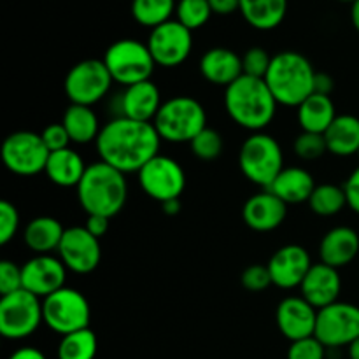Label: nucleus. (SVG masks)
Returning a JSON list of instances; mask_svg holds the SVG:
<instances>
[{
  "label": "nucleus",
  "instance_id": "22",
  "mask_svg": "<svg viewBox=\"0 0 359 359\" xmlns=\"http://www.w3.org/2000/svg\"><path fill=\"white\" fill-rule=\"evenodd\" d=\"M200 74L207 83L214 86L228 88L231 83L244 76L242 56L228 48H212L200 58Z\"/></svg>",
  "mask_w": 359,
  "mask_h": 359
},
{
  "label": "nucleus",
  "instance_id": "50",
  "mask_svg": "<svg viewBox=\"0 0 359 359\" xmlns=\"http://www.w3.org/2000/svg\"><path fill=\"white\" fill-rule=\"evenodd\" d=\"M349 359H359V339L349 346Z\"/></svg>",
  "mask_w": 359,
  "mask_h": 359
},
{
  "label": "nucleus",
  "instance_id": "47",
  "mask_svg": "<svg viewBox=\"0 0 359 359\" xmlns=\"http://www.w3.org/2000/svg\"><path fill=\"white\" fill-rule=\"evenodd\" d=\"M9 359H48L42 351H39L37 347H20L18 351H14L11 354Z\"/></svg>",
  "mask_w": 359,
  "mask_h": 359
},
{
  "label": "nucleus",
  "instance_id": "38",
  "mask_svg": "<svg viewBox=\"0 0 359 359\" xmlns=\"http://www.w3.org/2000/svg\"><path fill=\"white\" fill-rule=\"evenodd\" d=\"M20 212L16 205L7 200L0 202V244L6 245L16 237L20 230Z\"/></svg>",
  "mask_w": 359,
  "mask_h": 359
},
{
  "label": "nucleus",
  "instance_id": "12",
  "mask_svg": "<svg viewBox=\"0 0 359 359\" xmlns=\"http://www.w3.org/2000/svg\"><path fill=\"white\" fill-rule=\"evenodd\" d=\"M316 339L326 349L349 347L359 339V307L347 302H335L318 312Z\"/></svg>",
  "mask_w": 359,
  "mask_h": 359
},
{
  "label": "nucleus",
  "instance_id": "8",
  "mask_svg": "<svg viewBox=\"0 0 359 359\" xmlns=\"http://www.w3.org/2000/svg\"><path fill=\"white\" fill-rule=\"evenodd\" d=\"M42 318L51 332L65 337L90 328L91 309L86 297L74 287H62L42 300Z\"/></svg>",
  "mask_w": 359,
  "mask_h": 359
},
{
  "label": "nucleus",
  "instance_id": "49",
  "mask_svg": "<svg viewBox=\"0 0 359 359\" xmlns=\"http://www.w3.org/2000/svg\"><path fill=\"white\" fill-rule=\"evenodd\" d=\"M351 21H353V27L359 32V0L351 6Z\"/></svg>",
  "mask_w": 359,
  "mask_h": 359
},
{
  "label": "nucleus",
  "instance_id": "9",
  "mask_svg": "<svg viewBox=\"0 0 359 359\" xmlns=\"http://www.w3.org/2000/svg\"><path fill=\"white\" fill-rule=\"evenodd\" d=\"M42 318V300L27 290L0 297V335L7 340H23L39 330Z\"/></svg>",
  "mask_w": 359,
  "mask_h": 359
},
{
  "label": "nucleus",
  "instance_id": "5",
  "mask_svg": "<svg viewBox=\"0 0 359 359\" xmlns=\"http://www.w3.org/2000/svg\"><path fill=\"white\" fill-rule=\"evenodd\" d=\"M153 125L165 142L189 144L207 128V112L196 98L177 95L163 102Z\"/></svg>",
  "mask_w": 359,
  "mask_h": 359
},
{
  "label": "nucleus",
  "instance_id": "4",
  "mask_svg": "<svg viewBox=\"0 0 359 359\" xmlns=\"http://www.w3.org/2000/svg\"><path fill=\"white\" fill-rule=\"evenodd\" d=\"M316 70L309 58L297 51H280L272 56L265 81L277 104L298 107L314 93Z\"/></svg>",
  "mask_w": 359,
  "mask_h": 359
},
{
  "label": "nucleus",
  "instance_id": "52",
  "mask_svg": "<svg viewBox=\"0 0 359 359\" xmlns=\"http://www.w3.org/2000/svg\"><path fill=\"white\" fill-rule=\"evenodd\" d=\"M356 156H358V158H359V151H358V154H356Z\"/></svg>",
  "mask_w": 359,
  "mask_h": 359
},
{
  "label": "nucleus",
  "instance_id": "30",
  "mask_svg": "<svg viewBox=\"0 0 359 359\" xmlns=\"http://www.w3.org/2000/svg\"><path fill=\"white\" fill-rule=\"evenodd\" d=\"M62 123L74 144L97 142L98 133L102 130L97 112L88 105L70 104L63 114Z\"/></svg>",
  "mask_w": 359,
  "mask_h": 359
},
{
  "label": "nucleus",
  "instance_id": "51",
  "mask_svg": "<svg viewBox=\"0 0 359 359\" xmlns=\"http://www.w3.org/2000/svg\"><path fill=\"white\" fill-rule=\"evenodd\" d=\"M339 2H344V4H351V6H353V4L356 2V0H339Z\"/></svg>",
  "mask_w": 359,
  "mask_h": 359
},
{
  "label": "nucleus",
  "instance_id": "40",
  "mask_svg": "<svg viewBox=\"0 0 359 359\" xmlns=\"http://www.w3.org/2000/svg\"><path fill=\"white\" fill-rule=\"evenodd\" d=\"M241 283L244 290L251 291V293H262L266 287L272 286V277H270L269 266L259 265V263L248 266L242 272Z\"/></svg>",
  "mask_w": 359,
  "mask_h": 359
},
{
  "label": "nucleus",
  "instance_id": "19",
  "mask_svg": "<svg viewBox=\"0 0 359 359\" xmlns=\"http://www.w3.org/2000/svg\"><path fill=\"white\" fill-rule=\"evenodd\" d=\"M161 93L160 88L153 81H144V83L126 86L118 95V111L116 118H128L133 121L153 123L156 114L160 112Z\"/></svg>",
  "mask_w": 359,
  "mask_h": 359
},
{
  "label": "nucleus",
  "instance_id": "11",
  "mask_svg": "<svg viewBox=\"0 0 359 359\" xmlns=\"http://www.w3.org/2000/svg\"><path fill=\"white\" fill-rule=\"evenodd\" d=\"M0 156L7 170L21 177H32L46 170L49 151L41 133L20 130L6 137Z\"/></svg>",
  "mask_w": 359,
  "mask_h": 359
},
{
  "label": "nucleus",
  "instance_id": "44",
  "mask_svg": "<svg viewBox=\"0 0 359 359\" xmlns=\"http://www.w3.org/2000/svg\"><path fill=\"white\" fill-rule=\"evenodd\" d=\"M88 231H90L93 237H97L100 241L104 235H107L109 228H111V217H105V216H88L86 224H84Z\"/></svg>",
  "mask_w": 359,
  "mask_h": 359
},
{
  "label": "nucleus",
  "instance_id": "46",
  "mask_svg": "<svg viewBox=\"0 0 359 359\" xmlns=\"http://www.w3.org/2000/svg\"><path fill=\"white\" fill-rule=\"evenodd\" d=\"M333 91V79L330 74L326 72H316L314 79V93L321 95H332Z\"/></svg>",
  "mask_w": 359,
  "mask_h": 359
},
{
  "label": "nucleus",
  "instance_id": "16",
  "mask_svg": "<svg viewBox=\"0 0 359 359\" xmlns=\"http://www.w3.org/2000/svg\"><path fill=\"white\" fill-rule=\"evenodd\" d=\"M21 269H23V290L41 300L65 287L69 270L56 256L35 255L25 265H21Z\"/></svg>",
  "mask_w": 359,
  "mask_h": 359
},
{
  "label": "nucleus",
  "instance_id": "1",
  "mask_svg": "<svg viewBox=\"0 0 359 359\" xmlns=\"http://www.w3.org/2000/svg\"><path fill=\"white\" fill-rule=\"evenodd\" d=\"M95 144L104 163L123 174H139L147 161L160 154L161 139L153 123L114 118L102 126Z\"/></svg>",
  "mask_w": 359,
  "mask_h": 359
},
{
  "label": "nucleus",
  "instance_id": "41",
  "mask_svg": "<svg viewBox=\"0 0 359 359\" xmlns=\"http://www.w3.org/2000/svg\"><path fill=\"white\" fill-rule=\"evenodd\" d=\"M287 359H326V347L316 337L291 342Z\"/></svg>",
  "mask_w": 359,
  "mask_h": 359
},
{
  "label": "nucleus",
  "instance_id": "21",
  "mask_svg": "<svg viewBox=\"0 0 359 359\" xmlns=\"http://www.w3.org/2000/svg\"><path fill=\"white\" fill-rule=\"evenodd\" d=\"M286 216L287 205L269 189L252 195L242 209L244 223L251 230L259 231V233L273 231L276 228H279L286 219Z\"/></svg>",
  "mask_w": 359,
  "mask_h": 359
},
{
  "label": "nucleus",
  "instance_id": "23",
  "mask_svg": "<svg viewBox=\"0 0 359 359\" xmlns=\"http://www.w3.org/2000/svg\"><path fill=\"white\" fill-rule=\"evenodd\" d=\"M358 252L359 235L356 230L349 226L332 228L319 244V258H321V262L337 270L353 263Z\"/></svg>",
  "mask_w": 359,
  "mask_h": 359
},
{
  "label": "nucleus",
  "instance_id": "39",
  "mask_svg": "<svg viewBox=\"0 0 359 359\" xmlns=\"http://www.w3.org/2000/svg\"><path fill=\"white\" fill-rule=\"evenodd\" d=\"M23 290V269L11 259L0 262V297Z\"/></svg>",
  "mask_w": 359,
  "mask_h": 359
},
{
  "label": "nucleus",
  "instance_id": "6",
  "mask_svg": "<svg viewBox=\"0 0 359 359\" xmlns=\"http://www.w3.org/2000/svg\"><path fill=\"white\" fill-rule=\"evenodd\" d=\"M238 167L248 181L269 189L277 175L284 170L283 147L269 133H251L241 147Z\"/></svg>",
  "mask_w": 359,
  "mask_h": 359
},
{
  "label": "nucleus",
  "instance_id": "24",
  "mask_svg": "<svg viewBox=\"0 0 359 359\" xmlns=\"http://www.w3.org/2000/svg\"><path fill=\"white\" fill-rule=\"evenodd\" d=\"M316 186L318 184L309 170L300 167H284V170L270 184L269 191L290 205V203L309 202Z\"/></svg>",
  "mask_w": 359,
  "mask_h": 359
},
{
  "label": "nucleus",
  "instance_id": "45",
  "mask_svg": "<svg viewBox=\"0 0 359 359\" xmlns=\"http://www.w3.org/2000/svg\"><path fill=\"white\" fill-rule=\"evenodd\" d=\"M210 9L219 16H230V14L241 11V0H209Z\"/></svg>",
  "mask_w": 359,
  "mask_h": 359
},
{
  "label": "nucleus",
  "instance_id": "14",
  "mask_svg": "<svg viewBox=\"0 0 359 359\" xmlns=\"http://www.w3.org/2000/svg\"><path fill=\"white\" fill-rule=\"evenodd\" d=\"M146 44L156 65L174 69L182 65L191 55L193 32L177 20H170L153 28Z\"/></svg>",
  "mask_w": 359,
  "mask_h": 359
},
{
  "label": "nucleus",
  "instance_id": "2",
  "mask_svg": "<svg viewBox=\"0 0 359 359\" xmlns=\"http://www.w3.org/2000/svg\"><path fill=\"white\" fill-rule=\"evenodd\" d=\"M277 100L265 79L241 76L224 88V109L235 125L249 132H263L276 118Z\"/></svg>",
  "mask_w": 359,
  "mask_h": 359
},
{
  "label": "nucleus",
  "instance_id": "17",
  "mask_svg": "<svg viewBox=\"0 0 359 359\" xmlns=\"http://www.w3.org/2000/svg\"><path fill=\"white\" fill-rule=\"evenodd\" d=\"M312 265L314 263H312L309 251L298 244L283 245L273 252L270 262L266 263L272 284L280 290L300 287Z\"/></svg>",
  "mask_w": 359,
  "mask_h": 359
},
{
  "label": "nucleus",
  "instance_id": "13",
  "mask_svg": "<svg viewBox=\"0 0 359 359\" xmlns=\"http://www.w3.org/2000/svg\"><path fill=\"white\" fill-rule=\"evenodd\" d=\"M139 184L149 198L165 203L181 198L186 188L184 168L174 158L158 154L147 161L139 174Z\"/></svg>",
  "mask_w": 359,
  "mask_h": 359
},
{
  "label": "nucleus",
  "instance_id": "42",
  "mask_svg": "<svg viewBox=\"0 0 359 359\" xmlns=\"http://www.w3.org/2000/svg\"><path fill=\"white\" fill-rule=\"evenodd\" d=\"M41 137L49 153L67 149V147H70V142H72L63 123H51V125H48L41 132Z\"/></svg>",
  "mask_w": 359,
  "mask_h": 359
},
{
  "label": "nucleus",
  "instance_id": "7",
  "mask_svg": "<svg viewBox=\"0 0 359 359\" xmlns=\"http://www.w3.org/2000/svg\"><path fill=\"white\" fill-rule=\"evenodd\" d=\"M104 63L112 81L123 88L149 81L156 67L147 44L137 39H119L112 42L105 51Z\"/></svg>",
  "mask_w": 359,
  "mask_h": 359
},
{
  "label": "nucleus",
  "instance_id": "36",
  "mask_svg": "<svg viewBox=\"0 0 359 359\" xmlns=\"http://www.w3.org/2000/svg\"><path fill=\"white\" fill-rule=\"evenodd\" d=\"M294 154L300 160L314 161L319 160L328 153V146H326V139L323 133H312V132H302L300 135L294 139L293 142Z\"/></svg>",
  "mask_w": 359,
  "mask_h": 359
},
{
  "label": "nucleus",
  "instance_id": "10",
  "mask_svg": "<svg viewBox=\"0 0 359 359\" xmlns=\"http://www.w3.org/2000/svg\"><path fill=\"white\" fill-rule=\"evenodd\" d=\"M112 77L105 67L104 60L88 58L76 63L67 72L63 90L70 104L93 107L111 91Z\"/></svg>",
  "mask_w": 359,
  "mask_h": 359
},
{
  "label": "nucleus",
  "instance_id": "26",
  "mask_svg": "<svg viewBox=\"0 0 359 359\" xmlns=\"http://www.w3.org/2000/svg\"><path fill=\"white\" fill-rule=\"evenodd\" d=\"M65 230L56 217L39 216L25 226L23 242L35 255H51L58 251Z\"/></svg>",
  "mask_w": 359,
  "mask_h": 359
},
{
  "label": "nucleus",
  "instance_id": "34",
  "mask_svg": "<svg viewBox=\"0 0 359 359\" xmlns=\"http://www.w3.org/2000/svg\"><path fill=\"white\" fill-rule=\"evenodd\" d=\"M209 0H179L175 7V20L188 30H198L212 16Z\"/></svg>",
  "mask_w": 359,
  "mask_h": 359
},
{
  "label": "nucleus",
  "instance_id": "32",
  "mask_svg": "<svg viewBox=\"0 0 359 359\" xmlns=\"http://www.w3.org/2000/svg\"><path fill=\"white\" fill-rule=\"evenodd\" d=\"M309 207L318 216H337L347 207V196L346 191H344V186L330 184V182L316 186L314 193L309 198Z\"/></svg>",
  "mask_w": 359,
  "mask_h": 359
},
{
  "label": "nucleus",
  "instance_id": "3",
  "mask_svg": "<svg viewBox=\"0 0 359 359\" xmlns=\"http://www.w3.org/2000/svg\"><path fill=\"white\" fill-rule=\"evenodd\" d=\"M77 200L88 216H118L128 200L126 174L104 163L102 160L88 165L79 186Z\"/></svg>",
  "mask_w": 359,
  "mask_h": 359
},
{
  "label": "nucleus",
  "instance_id": "43",
  "mask_svg": "<svg viewBox=\"0 0 359 359\" xmlns=\"http://www.w3.org/2000/svg\"><path fill=\"white\" fill-rule=\"evenodd\" d=\"M344 191L347 196V207H351V210L359 214V167L347 177Z\"/></svg>",
  "mask_w": 359,
  "mask_h": 359
},
{
  "label": "nucleus",
  "instance_id": "37",
  "mask_svg": "<svg viewBox=\"0 0 359 359\" xmlns=\"http://www.w3.org/2000/svg\"><path fill=\"white\" fill-rule=\"evenodd\" d=\"M270 63H272L270 53L266 49L258 48V46L256 48H249L242 55V70H244V76L265 79L266 72L270 69Z\"/></svg>",
  "mask_w": 359,
  "mask_h": 359
},
{
  "label": "nucleus",
  "instance_id": "27",
  "mask_svg": "<svg viewBox=\"0 0 359 359\" xmlns=\"http://www.w3.org/2000/svg\"><path fill=\"white\" fill-rule=\"evenodd\" d=\"M297 109L298 123L302 126V132L323 133L325 135L326 130L330 128V125L339 116L337 114L335 104H333L330 95L312 93Z\"/></svg>",
  "mask_w": 359,
  "mask_h": 359
},
{
  "label": "nucleus",
  "instance_id": "33",
  "mask_svg": "<svg viewBox=\"0 0 359 359\" xmlns=\"http://www.w3.org/2000/svg\"><path fill=\"white\" fill-rule=\"evenodd\" d=\"M97 353L98 339L90 328L69 333L58 344V359H95Z\"/></svg>",
  "mask_w": 359,
  "mask_h": 359
},
{
  "label": "nucleus",
  "instance_id": "28",
  "mask_svg": "<svg viewBox=\"0 0 359 359\" xmlns=\"http://www.w3.org/2000/svg\"><path fill=\"white\" fill-rule=\"evenodd\" d=\"M328 153L333 156L349 158L359 151V118L353 114H339L325 132Z\"/></svg>",
  "mask_w": 359,
  "mask_h": 359
},
{
  "label": "nucleus",
  "instance_id": "31",
  "mask_svg": "<svg viewBox=\"0 0 359 359\" xmlns=\"http://www.w3.org/2000/svg\"><path fill=\"white\" fill-rule=\"evenodd\" d=\"M175 7V0H132V16L137 23L153 30L172 20Z\"/></svg>",
  "mask_w": 359,
  "mask_h": 359
},
{
  "label": "nucleus",
  "instance_id": "15",
  "mask_svg": "<svg viewBox=\"0 0 359 359\" xmlns=\"http://www.w3.org/2000/svg\"><path fill=\"white\" fill-rule=\"evenodd\" d=\"M56 252L67 270L77 276H86L97 270L102 259L100 241L84 226L67 228Z\"/></svg>",
  "mask_w": 359,
  "mask_h": 359
},
{
  "label": "nucleus",
  "instance_id": "35",
  "mask_svg": "<svg viewBox=\"0 0 359 359\" xmlns=\"http://www.w3.org/2000/svg\"><path fill=\"white\" fill-rule=\"evenodd\" d=\"M189 147H191V153L195 154L198 160L214 161L221 156V153H223L224 142L223 137H221V133L217 132V130L207 126L205 130H202V132L189 142Z\"/></svg>",
  "mask_w": 359,
  "mask_h": 359
},
{
  "label": "nucleus",
  "instance_id": "18",
  "mask_svg": "<svg viewBox=\"0 0 359 359\" xmlns=\"http://www.w3.org/2000/svg\"><path fill=\"white\" fill-rule=\"evenodd\" d=\"M318 312L304 297H287L277 305V328L290 342L314 337Z\"/></svg>",
  "mask_w": 359,
  "mask_h": 359
},
{
  "label": "nucleus",
  "instance_id": "20",
  "mask_svg": "<svg viewBox=\"0 0 359 359\" xmlns=\"http://www.w3.org/2000/svg\"><path fill=\"white\" fill-rule=\"evenodd\" d=\"M342 291V279L339 270L319 262L312 265L300 286V297H304L318 311L339 302Z\"/></svg>",
  "mask_w": 359,
  "mask_h": 359
},
{
  "label": "nucleus",
  "instance_id": "25",
  "mask_svg": "<svg viewBox=\"0 0 359 359\" xmlns=\"http://www.w3.org/2000/svg\"><path fill=\"white\" fill-rule=\"evenodd\" d=\"M86 168L88 165L84 163L83 156L72 147H67V149L49 153L44 174L53 184L60 188H77Z\"/></svg>",
  "mask_w": 359,
  "mask_h": 359
},
{
  "label": "nucleus",
  "instance_id": "29",
  "mask_svg": "<svg viewBox=\"0 0 359 359\" xmlns=\"http://www.w3.org/2000/svg\"><path fill=\"white\" fill-rule=\"evenodd\" d=\"M287 0H241V14L256 30H273L284 21Z\"/></svg>",
  "mask_w": 359,
  "mask_h": 359
},
{
  "label": "nucleus",
  "instance_id": "48",
  "mask_svg": "<svg viewBox=\"0 0 359 359\" xmlns=\"http://www.w3.org/2000/svg\"><path fill=\"white\" fill-rule=\"evenodd\" d=\"M161 209L167 216H175V214L181 212V198H175V200H168V202L161 203Z\"/></svg>",
  "mask_w": 359,
  "mask_h": 359
}]
</instances>
